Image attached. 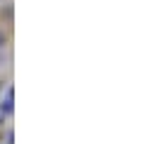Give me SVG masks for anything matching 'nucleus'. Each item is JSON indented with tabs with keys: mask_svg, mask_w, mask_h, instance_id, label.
<instances>
[{
	"mask_svg": "<svg viewBox=\"0 0 146 144\" xmlns=\"http://www.w3.org/2000/svg\"><path fill=\"white\" fill-rule=\"evenodd\" d=\"M0 113H3V115H10L12 113V88H7V95L3 98V103H0Z\"/></svg>",
	"mask_w": 146,
	"mask_h": 144,
	"instance_id": "obj_1",
	"label": "nucleus"
},
{
	"mask_svg": "<svg viewBox=\"0 0 146 144\" xmlns=\"http://www.w3.org/2000/svg\"><path fill=\"white\" fill-rule=\"evenodd\" d=\"M5 44H7V37L3 34V32H0V49H3V46H5Z\"/></svg>",
	"mask_w": 146,
	"mask_h": 144,
	"instance_id": "obj_2",
	"label": "nucleus"
}]
</instances>
